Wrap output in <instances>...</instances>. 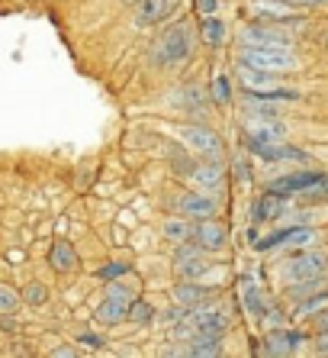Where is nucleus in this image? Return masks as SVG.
Listing matches in <instances>:
<instances>
[{
	"label": "nucleus",
	"mask_w": 328,
	"mask_h": 358,
	"mask_svg": "<svg viewBox=\"0 0 328 358\" xmlns=\"http://www.w3.org/2000/svg\"><path fill=\"white\" fill-rule=\"evenodd\" d=\"M190 52H193L190 26L187 23H174L171 29H164V33L155 39L151 62H155L158 68H174V65H181V62H187Z\"/></svg>",
	"instance_id": "nucleus-1"
},
{
	"label": "nucleus",
	"mask_w": 328,
	"mask_h": 358,
	"mask_svg": "<svg viewBox=\"0 0 328 358\" xmlns=\"http://www.w3.org/2000/svg\"><path fill=\"white\" fill-rule=\"evenodd\" d=\"M280 278L283 284H293V281H309V278H325L328 275V252L322 249H296L293 255L280 262Z\"/></svg>",
	"instance_id": "nucleus-2"
},
{
	"label": "nucleus",
	"mask_w": 328,
	"mask_h": 358,
	"mask_svg": "<svg viewBox=\"0 0 328 358\" xmlns=\"http://www.w3.org/2000/svg\"><path fill=\"white\" fill-rule=\"evenodd\" d=\"M235 65H251V68H264V71L287 75V71L299 68V55L293 49H241L238 45Z\"/></svg>",
	"instance_id": "nucleus-3"
},
{
	"label": "nucleus",
	"mask_w": 328,
	"mask_h": 358,
	"mask_svg": "<svg viewBox=\"0 0 328 358\" xmlns=\"http://www.w3.org/2000/svg\"><path fill=\"white\" fill-rule=\"evenodd\" d=\"M241 49H293V36L287 33V26H274V23H251L241 29L238 36Z\"/></svg>",
	"instance_id": "nucleus-4"
},
{
	"label": "nucleus",
	"mask_w": 328,
	"mask_h": 358,
	"mask_svg": "<svg viewBox=\"0 0 328 358\" xmlns=\"http://www.w3.org/2000/svg\"><path fill=\"white\" fill-rule=\"evenodd\" d=\"M315 239H319V233H315V229H309V226H283V229L267 233L264 239H255L251 245H255L258 252H274V249H283V245L309 249V245H315Z\"/></svg>",
	"instance_id": "nucleus-5"
},
{
	"label": "nucleus",
	"mask_w": 328,
	"mask_h": 358,
	"mask_svg": "<svg viewBox=\"0 0 328 358\" xmlns=\"http://www.w3.org/2000/svg\"><path fill=\"white\" fill-rule=\"evenodd\" d=\"M132 300H135V291H129V287H123V284L110 281L107 284V297L97 303V323H103V326L123 323L126 313H129Z\"/></svg>",
	"instance_id": "nucleus-6"
},
{
	"label": "nucleus",
	"mask_w": 328,
	"mask_h": 358,
	"mask_svg": "<svg viewBox=\"0 0 328 358\" xmlns=\"http://www.w3.org/2000/svg\"><path fill=\"white\" fill-rule=\"evenodd\" d=\"M177 136H181V142L187 145L197 159H219L222 155V139L209 129V126L203 123H187L177 129Z\"/></svg>",
	"instance_id": "nucleus-7"
},
{
	"label": "nucleus",
	"mask_w": 328,
	"mask_h": 358,
	"mask_svg": "<svg viewBox=\"0 0 328 358\" xmlns=\"http://www.w3.org/2000/svg\"><path fill=\"white\" fill-rule=\"evenodd\" d=\"M187 320L193 323V329H197L200 336H225L232 326L229 310L222 307V303H209V300H206L203 307L190 310Z\"/></svg>",
	"instance_id": "nucleus-8"
},
{
	"label": "nucleus",
	"mask_w": 328,
	"mask_h": 358,
	"mask_svg": "<svg viewBox=\"0 0 328 358\" xmlns=\"http://www.w3.org/2000/svg\"><path fill=\"white\" fill-rule=\"evenodd\" d=\"M177 213L181 217H187V220H209V217H216L219 213V200H216V194H209V191H184L181 197H177Z\"/></svg>",
	"instance_id": "nucleus-9"
},
{
	"label": "nucleus",
	"mask_w": 328,
	"mask_h": 358,
	"mask_svg": "<svg viewBox=\"0 0 328 358\" xmlns=\"http://www.w3.org/2000/svg\"><path fill=\"white\" fill-rule=\"evenodd\" d=\"M248 10H251V17L258 23H274V26L299 23V13H296V7L287 3V0H251Z\"/></svg>",
	"instance_id": "nucleus-10"
},
{
	"label": "nucleus",
	"mask_w": 328,
	"mask_h": 358,
	"mask_svg": "<svg viewBox=\"0 0 328 358\" xmlns=\"http://www.w3.org/2000/svg\"><path fill=\"white\" fill-rule=\"evenodd\" d=\"M325 178V171H309V168H299V171H290V175L277 178V181L267 184V194H277V197L290 200V197H299L303 191H309L312 184H319Z\"/></svg>",
	"instance_id": "nucleus-11"
},
{
	"label": "nucleus",
	"mask_w": 328,
	"mask_h": 358,
	"mask_svg": "<svg viewBox=\"0 0 328 358\" xmlns=\"http://www.w3.org/2000/svg\"><path fill=\"white\" fill-rule=\"evenodd\" d=\"M193 242H197L206 255H216V252H222L229 245V226L219 223L216 217L197 220V223H193Z\"/></svg>",
	"instance_id": "nucleus-12"
},
{
	"label": "nucleus",
	"mask_w": 328,
	"mask_h": 358,
	"mask_svg": "<svg viewBox=\"0 0 328 358\" xmlns=\"http://www.w3.org/2000/svg\"><path fill=\"white\" fill-rule=\"evenodd\" d=\"M306 342L303 333H296V329H287V326H277V329H267V336H264L261 349H258V355H296L299 352V345Z\"/></svg>",
	"instance_id": "nucleus-13"
},
{
	"label": "nucleus",
	"mask_w": 328,
	"mask_h": 358,
	"mask_svg": "<svg viewBox=\"0 0 328 358\" xmlns=\"http://www.w3.org/2000/svg\"><path fill=\"white\" fill-rule=\"evenodd\" d=\"M177 7H181V0H139L135 3V26L148 29V26L167 23Z\"/></svg>",
	"instance_id": "nucleus-14"
},
{
	"label": "nucleus",
	"mask_w": 328,
	"mask_h": 358,
	"mask_svg": "<svg viewBox=\"0 0 328 358\" xmlns=\"http://www.w3.org/2000/svg\"><path fill=\"white\" fill-rule=\"evenodd\" d=\"M209 287H203V284L197 281V278H181V281L174 284V291H171V297H174V303H181L184 310H197V307H203L206 300H209Z\"/></svg>",
	"instance_id": "nucleus-15"
},
{
	"label": "nucleus",
	"mask_w": 328,
	"mask_h": 358,
	"mask_svg": "<svg viewBox=\"0 0 328 358\" xmlns=\"http://www.w3.org/2000/svg\"><path fill=\"white\" fill-rule=\"evenodd\" d=\"M190 181L197 184L200 191L216 194V191L222 187V181H225V168H222V162H219V159L197 162V165H193V171H190Z\"/></svg>",
	"instance_id": "nucleus-16"
},
{
	"label": "nucleus",
	"mask_w": 328,
	"mask_h": 358,
	"mask_svg": "<svg viewBox=\"0 0 328 358\" xmlns=\"http://www.w3.org/2000/svg\"><path fill=\"white\" fill-rule=\"evenodd\" d=\"M287 213V200L277 197V194H267L264 191L261 197L251 203V210H248V217L255 220V223H271V220H280Z\"/></svg>",
	"instance_id": "nucleus-17"
},
{
	"label": "nucleus",
	"mask_w": 328,
	"mask_h": 358,
	"mask_svg": "<svg viewBox=\"0 0 328 358\" xmlns=\"http://www.w3.org/2000/svg\"><path fill=\"white\" fill-rule=\"evenodd\" d=\"M241 110L248 113V120H280V117H283V107H280L277 100L258 97V94H251V91H245Z\"/></svg>",
	"instance_id": "nucleus-18"
},
{
	"label": "nucleus",
	"mask_w": 328,
	"mask_h": 358,
	"mask_svg": "<svg viewBox=\"0 0 328 358\" xmlns=\"http://www.w3.org/2000/svg\"><path fill=\"white\" fill-rule=\"evenodd\" d=\"M245 136H251L258 142H283L287 139V126H283V120H248Z\"/></svg>",
	"instance_id": "nucleus-19"
},
{
	"label": "nucleus",
	"mask_w": 328,
	"mask_h": 358,
	"mask_svg": "<svg viewBox=\"0 0 328 358\" xmlns=\"http://www.w3.org/2000/svg\"><path fill=\"white\" fill-rule=\"evenodd\" d=\"M49 265L55 268L58 275H68V271H74V268L81 265V262H77V252H74V245H71V242L58 239L55 245H52V249H49Z\"/></svg>",
	"instance_id": "nucleus-20"
},
{
	"label": "nucleus",
	"mask_w": 328,
	"mask_h": 358,
	"mask_svg": "<svg viewBox=\"0 0 328 358\" xmlns=\"http://www.w3.org/2000/svg\"><path fill=\"white\" fill-rule=\"evenodd\" d=\"M325 310H328V287H322V291L309 294L306 300H299V303H296L293 320H315V317H322Z\"/></svg>",
	"instance_id": "nucleus-21"
},
{
	"label": "nucleus",
	"mask_w": 328,
	"mask_h": 358,
	"mask_svg": "<svg viewBox=\"0 0 328 358\" xmlns=\"http://www.w3.org/2000/svg\"><path fill=\"white\" fill-rule=\"evenodd\" d=\"M190 358H216L222 355V336H193L190 342H184Z\"/></svg>",
	"instance_id": "nucleus-22"
},
{
	"label": "nucleus",
	"mask_w": 328,
	"mask_h": 358,
	"mask_svg": "<svg viewBox=\"0 0 328 358\" xmlns=\"http://www.w3.org/2000/svg\"><path fill=\"white\" fill-rule=\"evenodd\" d=\"M161 236L167 242H174V245H177V242H190L193 239V220L181 217V213H177V217H167L161 223Z\"/></svg>",
	"instance_id": "nucleus-23"
},
{
	"label": "nucleus",
	"mask_w": 328,
	"mask_h": 358,
	"mask_svg": "<svg viewBox=\"0 0 328 358\" xmlns=\"http://www.w3.org/2000/svg\"><path fill=\"white\" fill-rule=\"evenodd\" d=\"M241 303H245V310L251 313V320H261L264 313H267V303H264V297H261V287H258L255 281H248V278H241Z\"/></svg>",
	"instance_id": "nucleus-24"
},
{
	"label": "nucleus",
	"mask_w": 328,
	"mask_h": 358,
	"mask_svg": "<svg viewBox=\"0 0 328 358\" xmlns=\"http://www.w3.org/2000/svg\"><path fill=\"white\" fill-rule=\"evenodd\" d=\"M325 284H328V275L325 278H309V281H293V284H287V287H283V294H287V300L299 303V300H306L309 294L322 291Z\"/></svg>",
	"instance_id": "nucleus-25"
},
{
	"label": "nucleus",
	"mask_w": 328,
	"mask_h": 358,
	"mask_svg": "<svg viewBox=\"0 0 328 358\" xmlns=\"http://www.w3.org/2000/svg\"><path fill=\"white\" fill-rule=\"evenodd\" d=\"M200 39H203L206 45L219 49L222 42H225V23H222L219 17H203L200 20Z\"/></svg>",
	"instance_id": "nucleus-26"
},
{
	"label": "nucleus",
	"mask_w": 328,
	"mask_h": 358,
	"mask_svg": "<svg viewBox=\"0 0 328 358\" xmlns=\"http://www.w3.org/2000/svg\"><path fill=\"white\" fill-rule=\"evenodd\" d=\"M126 320H129L132 326H148L151 320H155V307L148 303V300H132L129 303V313H126Z\"/></svg>",
	"instance_id": "nucleus-27"
},
{
	"label": "nucleus",
	"mask_w": 328,
	"mask_h": 358,
	"mask_svg": "<svg viewBox=\"0 0 328 358\" xmlns=\"http://www.w3.org/2000/svg\"><path fill=\"white\" fill-rule=\"evenodd\" d=\"M213 100H216V107H225V103H232V78L225 75V71H219V75L213 78Z\"/></svg>",
	"instance_id": "nucleus-28"
},
{
	"label": "nucleus",
	"mask_w": 328,
	"mask_h": 358,
	"mask_svg": "<svg viewBox=\"0 0 328 358\" xmlns=\"http://www.w3.org/2000/svg\"><path fill=\"white\" fill-rule=\"evenodd\" d=\"M20 303H23V294L17 287H10V284H0V317H10Z\"/></svg>",
	"instance_id": "nucleus-29"
},
{
	"label": "nucleus",
	"mask_w": 328,
	"mask_h": 358,
	"mask_svg": "<svg viewBox=\"0 0 328 358\" xmlns=\"http://www.w3.org/2000/svg\"><path fill=\"white\" fill-rule=\"evenodd\" d=\"M177 103H181L184 110H200L203 107V87H200V84H187V87H181Z\"/></svg>",
	"instance_id": "nucleus-30"
},
{
	"label": "nucleus",
	"mask_w": 328,
	"mask_h": 358,
	"mask_svg": "<svg viewBox=\"0 0 328 358\" xmlns=\"http://www.w3.org/2000/svg\"><path fill=\"white\" fill-rule=\"evenodd\" d=\"M23 303H29V307H42V303H49V287H42V284H26L23 291Z\"/></svg>",
	"instance_id": "nucleus-31"
},
{
	"label": "nucleus",
	"mask_w": 328,
	"mask_h": 358,
	"mask_svg": "<svg viewBox=\"0 0 328 358\" xmlns=\"http://www.w3.org/2000/svg\"><path fill=\"white\" fill-rule=\"evenodd\" d=\"M126 275H129V265H123V262H110V265H103V268H100V271H97V278H100V281H119V278H126Z\"/></svg>",
	"instance_id": "nucleus-32"
},
{
	"label": "nucleus",
	"mask_w": 328,
	"mask_h": 358,
	"mask_svg": "<svg viewBox=\"0 0 328 358\" xmlns=\"http://www.w3.org/2000/svg\"><path fill=\"white\" fill-rule=\"evenodd\" d=\"M216 10H219V0H197L200 17H216Z\"/></svg>",
	"instance_id": "nucleus-33"
},
{
	"label": "nucleus",
	"mask_w": 328,
	"mask_h": 358,
	"mask_svg": "<svg viewBox=\"0 0 328 358\" xmlns=\"http://www.w3.org/2000/svg\"><path fill=\"white\" fill-rule=\"evenodd\" d=\"M312 352H315V355H328V333H315V339H312Z\"/></svg>",
	"instance_id": "nucleus-34"
},
{
	"label": "nucleus",
	"mask_w": 328,
	"mask_h": 358,
	"mask_svg": "<svg viewBox=\"0 0 328 358\" xmlns=\"http://www.w3.org/2000/svg\"><path fill=\"white\" fill-rule=\"evenodd\" d=\"M287 3H293L296 10L303 7V10H315V7H325L328 0H287Z\"/></svg>",
	"instance_id": "nucleus-35"
},
{
	"label": "nucleus",
	"mask_w": 328,
	"mask_h": 358,
	"mask_svg": "<svg viewBox=\"0 0 328 358\" xmlns=\"http://www.w3.org/2000/svg\"><path fill=\"white\" fill-rule=\"evenodd\" d=\"M49 355L52 358H74V355H77V349H74V345H61V349H52Z\"/></svg>",
	"instance_id": "nucleus-36"
},
{
	"label": "nucleus",
	"mask_w": 328,
	"mask_h": 358,
	"mask_svg": "<svg viewBox=\"0 0 328 358\" xmlns=\"http://www.w3.org/2000/svg\"><path fill=\"white\" fill-rule=\"evenodd\" d=\"M235 175H238V181H248V178H251V168H248V162H235Z\"/></svg>",
	"instance_id": "nucleus-37"
},
{
	"label": "nucleus",
	"mask_w": 328,
	"mask_h": 358,
	"mask_svg": "<svg viewBox=\"0 0 328 358\" xmlns=\"http://www.w3.org/2000/svg\"><path fill=\"white\" fill-rule=\"evenodd\" d=\"M312 323H315V333H328V310L322 313V317L312 320Z\"/></svg>",
	"instance_id": "nucleus-38"
},
{
	"label": "nucleus",
	"mask_w": 328,
	"mask_h": 358,
	"mask_svg": "<svg viewBox=\"0 0 328 358\" xmlns=\"http://www.w3.org/2000/svg\"><path fill=\"white\" fill-rule=\"evenodd\" d=\"M81 342H84V345H94V349H100V345H103V339H100V336H91V333L81 336Z\"/></svg>",
	"instance_id": "nucleus-39"
},
{
	"label": "nucleus",
	"mask_w": 328,
	"mask_h": 358,
	"mask_svg": "<svg viewBox=\"0 0 328 358\" xmlns=\"http://www.w3.org/2000/svg\"><path fill=\"white\" fill-rule=\"evenodd\" d=\"M126 3H139V0H126Z\"/></svg>",
	"instance_id": "nucleus-40"
}]
</instances>
